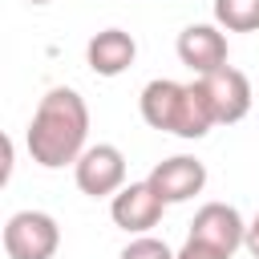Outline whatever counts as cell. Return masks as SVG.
Segmentation results:
<instances>
[{"mask_svg": "<svg viewBox=\"0 0 259 259\" xmlns=\"http://www.w3.org/2000/svg\"><path fill=\"white\" fill-rule=\"evenodd\" d=\"M117 259H174V251L162 239H154V235H138L130 247H121Z\"/></svg>", "mask_w": 259, "mask_h": 259, "instance_id": "obj_12", "label": "cell"}, {"mask_svg": "<svg viewBox=\"0 0 259 259\" xmlns=\"http://www.w3.org/2000/svg\"><path fill=\"white\" fill-rule=\"evenodd\" d=\"M85 138H89V109H85L81 93L57 85L40 97V105L28 121L24 146H28V158L36 166L61 170L85 154Z\"/></svg>", "mask_w": 259, "mask_h": 259, "instance_id": "obj_1", "label": "cell"}, {"mask_svg": "<svg viewBox=\"0 0 259 259\" xmlns=\"http://www.w3.org/2000/svg\"><path fill=\"white\" fill-rule=\"evenodd\" d=\"M178 61L194 77H206L227 65V36L214 24H186L178 32Z\"/></svg>", "mask_w": 259, "mask_h": 259, "instance_id": "obj_9", "label": "cell"}, {"mask_svg": "<svg viewBox=\"0 0 259 259\" xmlns=\"http://www.w3.org/2000/svg\"><path fill=\"white\" fill-rule=\"evenodd\" d=\"M28 4H49V0H28Z\"/></svg>", "mask_w": 259, "mask_h": 259, "instance_id": "obj_15", "label": "cell"}, {"mask_svg": "<svg viewBox=\"0 0 259 259\" xmlns=\"http://www.w3.org/2000/svg\"><path fill=\"white\" fill-rule=\"evenodd\" d=\"M174 259H227L223 251H214V247H206V243H198V239H190L186 235V243H182V251L174 255Z\"/></svg>", "mask_w": 259, "mask_h": 259, "instance_id": "obj_13", "label": "cell"}, {"mask_svg": "<svg viewBox=\"0 0 259 259\" xmlns=\"http://www.w3.org/2000/svg\"><path fill=\"white\" fill-rule=\"evenodd\" d=\"M214 20L227 32H259V0H214Z\"/></svg>", "mask_w": 259, "mask_h": 259, "instance_id": "obj_11", "label": "cell"}, {"mask_svg": "<svg viewBox=\"0 0 259 259\" xmlns=\"http://www.w3.org/2000/svg\"><path fill=\"white\" fill-rule=\"evenodd\" d=\"M198 85H202V93L210 101L214 125H235V121L247 117V109H251V81H247V73L223 65V69L198 77Z\"/></svg>", "mask_w": 259, "mask_h": 259, "instance_id": "obj_5", "label": "cell"}, {"mask_svg": "<svg viewBox=\"0 0 259 259\" xmlns=\"http://www.w3.org/2000/svg\"><path fill=\"white\" fill-rule=\"evenodd\" d=\"M146 182L166 198V206L170 202H186V198H194L206 186V166L198 158H190V154H174V158H162L150 170Z\"/></svg>", "mask_w": 259, "mask_h": 259, "instance_id": "obj_8", "label": "cell"}, {"mask_svg": "<svg viewBox=\"0 0 259 259\" xmlns=\"http://www.w3.org/2000/svg\"><path fill=\"white\" fill-rule=\"evenodd\" d=\"M142 117H146V125L174 134V138H190V142L206 138L214 125L202 85L198 81L182 85V81H166V77H158L142 89Z\"/></svg>", "mask_w": 259, "mask_h": 259, "instance_id": "obj_2", "label": "cell"}, {"mask_svg": "<svg viewBox=\"0 0 259 259\" xmlns=\"http://www.w3.org/2000/svg\"><path fill=\"white\" fill-rule=\"evenodd\" d=\"M73 174H77L81 194L105 198V194H117L125 186V158H121L117 146L97 142V146H85V154L73 162Z\"/></svg>", "mask_w": 259, "mask_h": 259, "instance_id": "obj_4", "label": "cell"}, {"mask_svg": "<svg viewBox=\"0 0 259 259\" xmlns=\"http://www.w3.org/2000/svg\"><path fill=\"white\" fill-rule=\"evenodd\" d=\"M162 210H166V198H162L150 182H130V186H121V190L113 194V202H109L113 223H117L121 231H130V235H146L150 227H158V223H162Z\"/></svg>", "mask_w": 259, "mask_h": 259, "instance_id": "obj_6", "label": "cell"}, {"mask_svg": "<svg viewBox=\"0 0 259 259\" xmlns=\"http://www.w3.org/2000/svg\"><path fill=\"white\" fill-rule=\"evenodd\" d=\"M190 239H198V243H206V247H214V251H223L231 259L243 247V239H247V223H243V214L235 206L206 202L194 214V223H190Z\"/></svg>", "mask_w": 259, "mask_h": 259, "instance_id": "obj_7", "label": "cell"}, {"mask_svg": "<svg viewBox=\"0 0 259 259\" xmlns=\"http://www.w3.org/2000/svg\"><path fill=\"white\" fill-rule=\"evenodd\" d=\"M243 247L251 251V259H259V210H255V219L247 223V239H243Z\"/></svg>", "mask_w": 259, "mask_h": 259, "instance_id": "obj_14", "label": "cell"}, {"mask_svg": "<svg viewBox=\"0 0 259 259\" xmlns=\"http://www.w3.org/2000/svg\"><path fill=\"white\" fill-rule=\"evenodd\" d=\"M134 57H138V45H134V36L121 32V28H101V32L85 45V61H89V69H93L97 77H117V73H125V69L134 65Z\"/></svg>", "mask_w": 259, "mask_h": 259, "instance_id": "obj_10", "label": "cell"}, {"mask_svg": "<svg viewBox=\"0 0 259 259\" xmlns=\"http://www.w3.org/2000/svg\"><path fill=\"white\" fill-rule=\"evenodd\" d=\"M61 247V227L45 210H16L4 223V255L8 259H53Z\"/></svg>", "mask_w": 259, "mask_h": 259, "instance_id": "obj_3", "label": "cell"}]
</instances>
